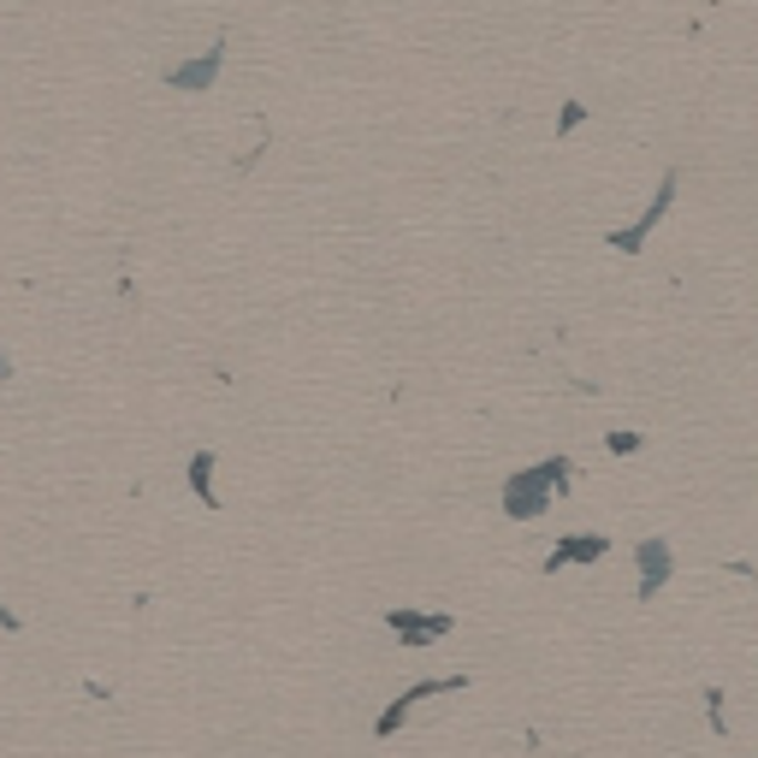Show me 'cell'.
<instances>
[{
  "mask_svg": "<svg viewBox=\"0 0 758 758\" xmlns=\"http://www.w3.org/2000/svg\"><path fill=\"white\" fill-rule=\"evenodd\" d=\"M568 474H575V462H568V457H545L540 469L510 474L504 480V515H510V522H533V515H545L551 492H563Z\"/></svg>",
  "mask_w": 758,
  "mask_h": 758,
  "instance_id": "obj_1",
  "label": "cell"
},
{
  "mask_svg": "<svg viewBox=\"0 0 758 758\" xmlns=\"http://www.w3.org/2000/svg\"><path fill=\"white\" fill-rule=\"evenodd\" d=\"M634 563H641V605L664 593V581L676 575V545L669 540H641L634 545Z\"/></svg>",
  "mask_w": 758,
  "mask_h": 758,
  "instance_id": "obj_2",
  "label": "cell"
},
{
  "mask_svg": "<svg viewBox=\"0 0 758 758\" xmlns=\"http://www.w3.org/2000/svg\"><path fill=\"white\" fill-rule=\"evenodd\" d=\"M669 202H676V172L658 184V196H652V208L634 219V226H623V232H611V249H623V255H641V244H646V232L658 226V219L669 214Z\"/></svg>",
  "mask_w": 758,
  "mask_h": 758,
  "instance_id": "obj_3",
  "label": "cell"
},
{
  "mask_svg": "<svg viewBox=\"0 0 758 758\" xmlns=\"http://www.w3.org/2000/svg\"><path fill=\"white\" fill-rule=\"evenodd\" d=\"M605 551H611V540H605V533H568V540L557 545V551H551V557H545V568H568V563H598V557H605Z\"/></svg>",
  "mask_w": 758,
  "mask_h": 758,
  "instance_id": "obj_4",
  "label": "cell"
},
{
  "mask_svg": "<svg viewBox=\"0 0 758 758\" xmlns=\"http://www.w3.org/2000/svg\"><path fill=\"white\" fill-rule=\"evenodd\" d=\"M444 687H462V676H457V682H427V687H409V694H403L398 705H391L386 717H379V735H391V729H398V723H403L409 711H416V705H421L427 694H444Z\"/></svg>",
  "mask_w": 758,
  "mask_h": 758,
  "instance_id": "obj_5",
  "label": "cell"
},
{
  "mask_svg": "<svg viewBox=\"0 0 758 758\" xmlns=\"http://www.w3.org/2000/svg\"><path fill=\"white\" fill-rule=\"evenodd\" d=\"M208 469H214V457H208V451H202L196 462H190V480H196V492H202V504H219V498H214V486H208Z\"/></svg>",
  "mask_w": 758,
  "mask_h": 758,
  "instance_id": "obj_6",
  "label": "cell"
},
{
  "mask_svg": "<svg viewBox=\"0 0 758 758\" xmlns=\"http://www.w3.org/2000/svg\"><path fill=\"white\" fill-rule=\"evenodd\" d=\"M705 705H711V729L729 735V717H723V687H705Z\"/></svg>",
  "mask_w": 758,
  "mask_h": 758,
  "instance_id": "obj_7",
  "label": "cell"
},
{
  "mask_svg": "<svg viewBox=\"0 0 758 758\" xmlns=\"http://www.w3.org/2000/svg\"><path fill=\"white\" fill-rule=\"evenodd\" d=\"M611 451H616V457H628V451H641V433H611Z\"/></svg>",
  "mask_w": 758,
  "mask_h": 758,
  "instance_id": "obj_8",
  "label": "cell"
}]
</instances>
